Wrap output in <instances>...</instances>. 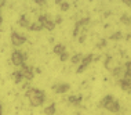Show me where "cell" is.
<instances>
[{"label": "cell", "instance_id": "cell-1", "mask_svg": "<svg viewBox=\"0 0 131 115\" xmlns=\"http://www.w3.org/2000/svg\"><path fill=\"white\" fill-rule=\"evenodd\" d=\"M26 97L29 99L30 101V105L33 107H40L43 105L44 100H46V94L41 89H37V87H30L26 90Z\"/></svg>", "mask_w": 131, "mask_h": 115}, {"label": "cell", "instance_id": "cell-2", "mask_svg": "<svg viewBox=\"0 0 131 115\" xmlns=\"http://www.w3.org/2000/svg\"><path fill=\"white\" fill-rule=\"evenodd\" d=\"M100 107H104V108L111 111V112H119V110H120L119 101H116V100L113 99V96H109V94L105 96L104 99L101 100Z\"/></svg>", "mask_w": 131, "mask_h": 115}, {"label": "cell", "instance_id": "cell-3", "mask_svg": "<svg viewBox=\"0 0 131 115\" xmlns=\"http://www.w3.org/2000/svg\"><path fill=\"white\" fill-rule=\"evenodd\" d=\"M26 58H28L26 53H22L21 50H14V51L11 53V63L14 64V65H17V67L24 65Z\"/></svg>", "mask_w": 131, "mask_h": 115}, {"label": "cell", "instance_id": "cell-4", "mask_svg": "<svg viewBox=\"0 0 131 115\" xmlns=\"http://www.w3.org/2000/svg\"><path fill=\"white\" fill-rule=\"evenodd\" d=\"M25 42H26V36H25V35L18 33V32H15V31L11 32V43L14 46L19 47V46H22Z\"/></svg>", "mask_w": 131, "mask_h": 115}, {"label": "cell", "instance_id": "cell-5", "mask_svg": "<svg viewBox=\"0 0 131 115\" xmlns=\"http://www.w3.org/2000/svg\"><path fill=\"white\" fill-rule=\"evenodd\" d=\"M21 74H22L24 79H26L28 82H30L32 79L35 78V71H33V67H29L26 65V64H24V65H21Z\"/></svg>", "mask_w": 131, "mask_h": 115}, {"label": "cell", "instance_id": "cell-6", "mask_svg": "<svg viewBox=\"0 0 131 115\" xmlns=\"http://www.w3.org/2000/svg\"><path fill=\"white\" fill-rule=\"evenodd\" d=\"M91 61H93V54H87V56H84L83 58H81V61H80V65H79V68L76 69V72H77V74L83 72V71L88 67V64H90Z\"/></svg>", "mask_w": 131, "mask_h": 115}, {"label": "cell", "instance_id": "cell-7", "mask_svg": "<svg viewBox=\"0 0 131 115\" xmlns=\"http://www.w3.org/2000/svg\"><path fill=\"white\" fill-rule=\"evenodd\" d=\"M52 90L55 93H65V92L70 90V85L69 83H57L52 86Z\"/></svg>", "mask_w": 131, "mask_h": 115}, {"label": "cell", "instance_id": "cell-8", "mask_svg": "<svg viewBox=\"0 0 131 115\" xmlns=\"http://www.w3.org/2000/svg\"><path fill=\"white\" fill-rule=\"evenodd\" d=\"M119 85H120V87H122L124 92H127V93H131V79L122 78V79L119 81Z\"/></svg>", "mask_w": 131, "mask_h": 115}, {"label": "cell", "instance_id": "cell-9", "mask_svg": "<svg viewBox=\"0 0 131 115\" xmlns=\"http://www.w3.org/2000/svg\"><path fill=\"white\" fill-rule=\"evenodd\" d=\"M81 100H83L81 96H69L68 101H69V104H72V105H80Z\"/></svg>", "mask_w": 131, "mask_h": 115}, {"label": "cell", "instance_id": "cell-10", "mask_svg": "<svg viewBox=\"0 0 131 115\" xmlns=\"http://www.w3.org/2000/svg\"><path fill=\"white\" fill-rule=\"evenodd\" d=\"M18 25H19V26H22V28H29V20H28V17L25 15V14H22V15L19 17Z\"/></svg>", "mask_w": 131, "mask_h": 115}, {"label": "cell", "instance_id": "cell-11", "mask_svg": "<svg viewBox=\"0 0 131 115\" xmlns=\"http://www.w3.org/2000/svg\"><path fill=\"white\" fill-rule=\"evenodd\" d=\"M112 75H113V76H116V78H123V75H124V68H122V67L113 68Z\"/></svg>", "mask_w": 131, "mask_h": 115}, {"label": "cell", "instance_id": "cell-12", "mask_svg": "<svg viewBox=\"0 0 131 115\" xmlns=\"http://www.w3.org/2000/svg\"><path fill=\"white\" fill-rule=\"evenodd\" d=\"M43 28H46L47 31H54V28H55V24H54V21L50 20V17H48L47 20H46V22L43 24Z\"/></svg>", "mask_w": 131, "mask_h": 115}, {"label": "cell", "instance_id": "cell-13", "mask_svg": "<svg viewBox=\"0 0 131 115\" xmlns=\"http://www.w3.org/2000/svg\"><path fill=\"white\" fill-rule=\"evenodd\" d=\"M55 111H57V108H55V104L52 103V104H50V105H47V107H46L43 112H44L46 115H54V114H55Z\"/></svg>", "mask_w": 131, "mask_h": 115}, {"label": "cell", "instance_id": "cell-14", "mask_svg": "<svg viewBox=\"0 0 131 115\" xmlns=\"http://www.w3.org/2000/svg\"><path fill=\"white\" fill-rule=\"evenodd\" d=\"M88 22H90V18H88V17H86V18H83V20H79V21L76 22V26H75V29L80 31V28H81V26H84V25H87Z\"/></svg>", "mask_w": 131, "mask_h": 115}, {"label": "cell", "instance_id": "cell-15", "mask_svg": "<svg viewBox=\"0 0 131 115\" xmlns=\"http://www.w3.org/2000/svg\"><path fill=\"white\" fill-rule=\"evenodd\" d=\"M13 79H14L15 83H21V82L24 81V76H22V74H21V71H15V72L13 74Z\"/></svg>", "mask_w": 131, "mask_h": 115}, {"label": "cell", "instance_id": "cell-16", "mask_svg": "<svg viewBox=\"0 0 131 115\" xmlns=\"http://www.w3.org/2000/svg\"><path fill=\"white\" fill-rule=\"evenodd\" d=\"M29 29L35 31V32H40L41 29H44V28H43V25H40L39 22H32V24H29Z\"/></svg>", "mask_w": 131, "mask_h": 115}, {"label": "cell", "instance_id": "cell-17", "mask_svg": "<svg viewBox=\"0 0 131 115\" xmlns=\"http://www.w3.org/2000/svg\"><path fill=\"white\" fill-rule=\"evenodd\" d=\"M54 53H55V54H58V56H61L62 53H65V46L61 45V43L55 45V46H54Z\"/></svg>", "mask_w": 131, "mask_h": 115}, {"label": "cell", "instance_id": "cell-18", "mask_svg": "<svg viewBox=\"0 0 131 115\" xmlns=\"http://www.w3.org/2000/svg\"><path fill=\"white\" fill-rule=\"evenodd\" d=\"M120 21L126 25H131V17H128L127 14H123V15L120 17Z\"/></svg>", "mask_w": 131, "mask_h": 115}, {"label": "cell", "instance_id": "cell-19", "mask_svg": "<svg viewBox=\"0 0 131 115\" xmlns=\"http://www.w3.org/2000/svg\"><path fill=\"white\" fill-rule=\"evenodd\" d=\"M81 58H83V54H81V53H77V54H75L70 60H72L73 64H79L80 61H81Z\"/></svg>", "mask_w": 131, "mask_h": 115}, {"label": "cell", "instance_id": "cell-20", "mask_svg": "<svg viewBox=\"0 0 131 115\" xmlns=\"http://www.w3.org/2000/svg\"><path fill=\"white\" fill-rule=\"evenodd\" d=\"M122 38H123V33H122V32H116V33H113L109 39H111V40H120Z\"/></svg>", "mask_w": 131, "mask_h": 115}, {"label": "cell", "instance_id": "cell-21", "mask_svg": "<svg viewBox=\"0 0 131 115\" xmlns=\"http://www.w3.org/2000/svg\"><path fill=\"white\" fill-rule=\"evenodd\" d=\"M59 6H61V10H62V11L69 10V3H68V2H61V3H59Z\"/></svg>", "mask_w": 131, "mask_h": 115}, {"label": "cell", "instance_id": "cell-22", "mask_svg": "<svg viewBox=\"0 0 131 115\" xmlns=\"http://www.w3.org/2000/svg\"><path fill=\"white\" fill-rule=\"evenodd\" d=\"M59 60H61V61H68L69 60V54H68V53H62V54L61 56H59Z\"/></svg>", "mask_w": 131, "mask_h": 115}, {"label": "cell", "instance_id": "cell-23", "mask_svg": "<svg viewBox=\"0 0 131 115\" xmlns=\"http://www.w3.org/2000/svg\"><path fill=\"white\" fill-rule=\"evenodd\" d=\"M105 46H106V40H105V39H102V40H100L97 43V47L98 49H102V47H105Z\"/></svg>", "mask_w": 131, "mask_h": 115}, {"label": "cell", "instance_id": "cell-24", "mask_svg": "<svg viewBox=\"0 0 131 115\" xmlns=\"http://www.w3.org/2000/svg\"><path fill=\"white\" fill-rule=\"evenodd\" d=\"M124 71H127V72H130V74H131V61H127V63H126Z\"/></svg>", "mask_w": 131, "mask_h": 115}, {"label": "cell", "instance_id": "cell-25", "mask_svg": "<svg viewBox=\"0 0 131 115\" xmlns=\"http://www.w3.org/2000/svg\"><path fill=\"white\" fill-rule=\"evenodd\" d=\"M61 22H62V17L57 15V17H55V20H54V24H55V25H57V24L59 25V24H61Z\"/></svg>", "mask_w": 131, "mask_h": 115}, {"label": "cell", "instance_id": "cell-26", "mask_svg": "<svg viewBox=\"0 0 131 115\" xmlns=\"http://www.w3.org/2000/svg\"><path fill=\"white\" fill-rule=\"evenodd\" d=\"M22 87H24V90H25V89H26V90H28V89H30V86H29V82H28V81H26V82H25V83H24V85H22Z\"/></svg>", "mask_w": 131, "mask_h": 115}, {"label": "cell", "instance_id": "cell-27", "mask_svg": "<svg viewBox=\"0 0 131 115\" xmlns=\"http://www.w3.org/2000/svg\"><path fill=\"white\" fill-rule=\"evenodd\" d=\"M44 3H46L44 0H36V4H39V6H43Z\"/></svg>", "mask_w": 131, "mask_h": 115}, {"label": "cell", "instance_id": "cell-28", "mask_svg": "<svg viewBox=\"0 0 131 115\" xmlns=\"http://www.w3.org/2000/svg\"><path fill=\"white\" fill-rule=\"evenodd\" d=\"M84 39H86V35L83 33V35H81V36L79 38V42H84Z\"/></svg>", "mask_w": 131, "mask_h": 115}, {"label": "cell", "instance_id": "cell-29", "mask_svg": "<svg viewBox=\"0 0 131 115\" xmlns=\"http://www.w3.org/2000/svg\"><path fill=\"white\" fill-rule=\"evenodd\" d=\"M124 3L127 6H131V0H124Z\"/></svg>", "mask_w": 131, "mask_h": 115}, {"label": "cell", "instance_id": "cell-30", "mask_svg": "<svg viewBox=\"0 0 131 115\" xmlns=\"http://www.w3.org/2000/svg\"><path fill=\"white\" fill-rule=\"evenodd\" d=\"M0 115H3V107H2V104H0Z\"/></svg>", "mask_w": 131, "mask_h": 115}, {"label": "cell", "instance_id": "cell-31", "mask_svg": "<svg viewBox=\"0 0 131 115\" xmlns=\"http://www.w3.org/2000/svg\"><path fill=\"white\" fill-rule=\"evenodd\" d=\"M3 22V18H2V14H0V24Z\"/></svg>", "mask_w": 131, "mask_h": 115}]
</instances>
